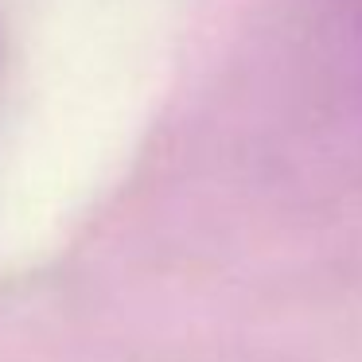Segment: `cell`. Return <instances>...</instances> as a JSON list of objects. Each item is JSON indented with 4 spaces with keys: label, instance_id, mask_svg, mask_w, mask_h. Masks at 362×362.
I'll list each match as a JSON object with an SVG mask.
<instances>
[{
    "label": "cell",
    "instance_id": "1",
    "mask_svg": "<svg viewBox=\"0 0 362 362\" xmlns=\"http://www.w3.org/2000/svg\"><path fill=\"white\" fill-rule=\"evenodd\" d=\"M358 8H362V0H358Z\"/></svg>",
    "mask_w": 362,
    "mask_h": 362
}]
</instances>
